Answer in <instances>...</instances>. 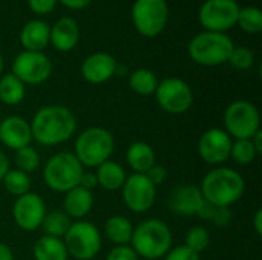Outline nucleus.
<instances>
[{
	"instance_id": "obj_40",
	"label": "nucleus",
	"mask_w": 262,
	"mask_h": 260,
	"mask_svg": "<svg viewBox=\"0 0 262 260\" xmlns=\"http://www.w3.org/2000/svg\"><path fill=\"white\" fill-rule=\"evenodd\" d=\"M78 185H80V187H83V188H86V190L94 192V190L98 187V181H97V175H95V172H88V170H84V172H83V175H81V178H80Z\"/></svg>"
},
{
	"instance_id": "obj_38",
	"label": "nucleus",
	"mask_w": 262,
	"mask_h": 260,
	"mask_svg": "<svg viewBox=\"0 0 262 260\" xmlns=\"http://www.w3.org/2000/svg\"><path fill=\"white\" fill-rule=\"evenodd\" d=\"M58 0H28V6L29 9L37 14V15H48L51 14L55 6H57Z\"/></svg>"
},
{
	"instance_id": "obj_16",
	"label": "nucleus",
	"mask_w": 262,
	"mask_h": 260,
	"mask_svg": "<svg viewBox=\"0 0 262 260\" xmlns=\"http://www.w3.org/2000/svg\"><path fill=\"white\" fill-rule=\"evenodd\" d=\"M206 199L195 184H180L169 195V208L177 216H198Z\"/></svg>"
},
{
	"instance_id": "obj_18",
	"label": "nucleus",
	"mask_w": 262,
	"mask_h": 260,
	"mask_svg": "<svg viewBox=\"0 0 262 260\" xmlns=\"http://www.w3.org/2000/svg\"><path fill=\"white\" fill-rule=\"evenodd\" d=\"M0 143L14 152L21 147L31 146L32 132L29 121L18 115L3 118L0 121Z\"/></svg>"
},
{
	"instance_id": "obj_47",
	"label": "nucleus",
	"mask_w": 262,
	"mask_h": 260,
	"mask_svg": "<svg viewBox=\"0 0 262 260\" xmlns=\"http://www.w3.org/2000/svg\"><path fill=\"white\" fill-rule=\"evenodd\" d=\"M0 121H2V116H0Z\"/></svg>"
},
{
	"instance_id": "obj_36",
	"label": "nucleus",
	"mask_w": 262,
	"mask_h": 260,
	"mask_svg": "<svg viewBox=\"0 0 262 260\" xmlns=\"http://www.w3.org/2000/svg\"><path fill=\"white\" fill-rule=\"evenodd\" d=\"M104 260H140V257L130 245H115Z\"/></svg>"
},
{
	"instance_id": "obj_3",
	"label": "nucleus",
	"mask_w": 262,
	"mask_h": 260,
	"mask_svg": "<svg viewBox=\"0 0 262 260\" xmlns=\"http://www.w3.org/2000/svg\"><path fill=\"white\" fill-rule=\"evenodd\" d=\"M130 247L141 259H163L173 247L172 230L164 221L158 218L146 219L134 227Z\"/></svg>"
},
{
	"instance_id": "obj_34",
	"label": "nucleus",
	"mask_w": 262,
	"mask_h": 260,
	"mask_svg": "<svg viewBox=\"0 0 262 260\" xmlns=\"http://www.w3.org/2000/svg\"><path fill=\"white\" fill-rule=\"evenodd\" d=\"M198 218H201L204 221H209V222H212L216 227H227V225H230L233 215H232L230 208L216 207V205H212V204L206 202L204 207L201 208Z\"/></svg>"
},
{
	"instance_id": "obj_25",
	"label": "nucleus",
	"mask_w": 262,
	"mask_h": 260,
	"mask_svg": "<svg viewBox=\"0 0 262 260\" xmlns=\"http://www.w3.org/2000/svg\"><path fill=\"white\" fill-rule=\"evenodd\" d=\"M34 260H69L63 239L40 236L32 247Z\"/></svg>"
},
{
	"instance_id": "obj_30",
	"label": "nucleus",
	"mask_w": 262,
	"mask_h": 260,
	"mask_svg": "<svg viewBox=\"0 0 262 260\" xmlns=\"http://www.w3.org/2000/svg\"><path fill=\"white\" fill-rule=\"evenodd\" d=\"M41 164V158L37 149H34L32 146H26L21 147L18 150L14 152V169L29 175L34 173Z\"/></svg>"
},
{
	"instance_id": "obj_17",
	"label": "nucleus",
	"mask_w": 262,
	"mask_h": 260,
	"mask_svg": "<svg viewBox=\"0 0 262 260\" xmlns=\"http://www.w3.org/2000/svg\"><path fill=\"white\" fill-rule=\"evenodd\" d=\"M118 70V63L109 52H94L81 63V75L89 84H103Z\"/></svg>"
},
{
	"instance_id": "obj_11",
	"label": "nucleus",
	"mask_w": 262,
	"mask_h": 260,
	"mask_svg": "<svg viewBox=\"0 0 262 260\" xmlns=\"http://www.w3.org/2000/svg\"><path fill=\"white\" fill-rule=\"evenodd\" d=\"M11 74H14L25 86H38L46 83L52 75V61L45 52L21 51L12 61Z\"/></svg>"
},
{
	"instance_id": "obj_5",
	"label": "nucleus",
	"mask_w": 262,
	"mask_h": 260,
	"mask_svg": "<svg viewBox=\"0 0 262 260\" xmlns=\"http://www.w3.org/2000/svg\"><path fill=\"white\" fill-rule=\"evenodd\" d=\"M235 43L227 34L203 31L189 41L187 52L200 66H220L227 63Z\"/></svg>"
},
{
	"instance_id": "obj_10",
	"label": "nucleus",
	"mask_w": 262,
	"mask_h": 260,
	"mask_svg": "<svg viewBox=\"0 0 262 260\" xmlns=\"http://www.w3.org/2000/svg\"><path fill=\"white\" fill-rule=\"evenodd\" d=\"M155 100L158 106L170 115H183L193 104V90L181 78L169 77L158 81L155 90Z\"/></svg>"
},
{
	"instance_id": "obj_2",
	"label": "nucleus",
	"mask_w": 262,
	"mask_h": 260,
	"mask_svg": "<svg viewBox=\"0 0 262 260\" xmlns=\"http://www.w3.org/2000/svg\"><path fill=\"white\" fill-rule=\"evenodd\" d=\"M200 190L206 202L230 208L236 204L246 192V179L232 167H213L201 181Z\"/></svg>"
},
{
	"instance_id": "obj_20",
	"label": "nucleus",
	"mask_w": 262,
	"mask_h": 260,
	"mask_svg": "<svg viewBox=\"0 0 262 260\" xmlns=\"http://www.w3.org/2000/svg\"><path fill=\"white\" fill-rule=\"evenodd\" d=\"M94 208V192L86 190L80 185L64 193L63 211L72 221H83Z\"/></svg>"
},
{
	"instance_id": "obj_35",
	"label": "nucleus",
	"mask_w": 262,
	"mask_h": 260,
	"mask_svg": "<svg viewBox=\"0 0 262 260\" xmlns=\"http://www.w3.org/2000/svg\"><path fill=\"white\" fill-rule=\"evenodd\" d=\"M227 63L236 70H247L255 64V54L249 48H244V46L236 48L235 46Z\"/></svg>"
},
{
	"instance_id": "obj_43",
	"label": "nucleus",
	"mask_w": 262,
	"mask_h": 260,
	"mask_svg": "<svg viewBox=\"0 0 262 260\" xmlns=\"http://www.w3.org/2000/svg\"><path fill=\"white\" fill-rule=\"evenodd\" d=\"M252 225H253V230L258 236H262V210H256L255 211V216H253V221H252Z\"/></svg>"
},
{
	"instance_id": "obj_37",
	"label": "nucleus",
	"mask_w": 262,
	"mask_h": 260,
	"mask_svg": "<svg viewBox=\"0 0 262 260\" xmlns=\"http://www.w3.org/2000/svg\"><path fill=\"white\" fill-rule=\"evenodd\" d=\"M163 260H201L200 254L193 253L192 250H189L184 244L183 245H177L172 247L167 254L163 257Z\"/></svg>"
},
{
	"instance_id": "obj_21",
	"label": "nucleus",
	"mask_w": 262,
	"mask_h": 260,
	"mask_svg": "<svg viewBox=\"0 0 262 260\" xmlns=\"http://www.w3.org/2000/svg\"><path fill=\"white\" fill-rule=\"evenodd\" d=\"M51 26L43 20H31L28 21L18 35L20 44L23 51H35L43 52V49L49 44Z\"/></svg>"
},
{
	"instance_id": "obj_1",
	"label": "nucleus",
	"mask_w": 262,
	"mask_h": 260,
	"mask_svg": "<svg viewBox=\"0 0 262 260\" xmlns=\"http://www.w3.org/2000/svg\"><path fill=\"white\" fill-rule=\"evenodd\" d=\"M32 141L45 147L61 146L77 132V116L61 104H48L40 107L31 120Z\"/></svg>"
},
{
	"instance_id": "obj_26",
	"label": "nucleus",
	"mask_w": 262,
	"mask_h": 260,
	"mask_svg": "<svg viewBox=\"0 0 262 260\" xmlns=\"http://www.w3.org/2000/svg\"><path fill=\"white\" fill-rule=\"evenodd\" d=\"M26 97V86L14 75L3 74L0 77V103L5 106H18Z\"/></svg>"
},
{
	"instance_id": "obj_46",
	"label": "nucleus",
	"mask_w": 262,
	"mask_h": 260,
	"mask_svg": "<svg viewBox=\"0 0 262 260\" xmlns=\"http://www.w3.org/2000/svg\"><path fill=\"white\" fill-rule=\"evenodd\" d=\"M3 69H5V60H3V55L0 52V77L3 75Z\"/></svg>"
},
{
	"instance_id": "obj_23",
	"label": "nucleus",
	"mask_w": 262,
	"mask_h": 260,
	"mask_svg": "<svg viewBox=\"0 0 262 260\" xmlns=\"http://www.w3.org/2000/svg\"><path fill=\"white\" fill-rule=\"evenodd\" d=\"M95 175H97V181H98V187H101L106 192H117L121 190V187L126 182L127 173L124 170V167L117 162V161H104L103 164H100L95 169Z\"/></svg>"
},
{
	"instance_id": "obj_14",
	"label": "nucleus",
	"mask_w": 262,
	"mask_h": 260,
	"mask_svg": "<svg viewBox=\"0 0 262 260\" xmlns=\"http://www.w3.org/2000/svg\"><path fill=\"white\" fill-rule=\"evenodd\" d=\"M46 202L34 192L15 198L12 204V219L23 231H37L46 216Z\"/></svg>"
},
{
	"instance_id": "obj_19",
	"label": "nucleus",
	"mask_w": 262,
	"mask_h": 260,
	"mask_svg": "<svg viewBox=\"0 0 262 260\" xmlns=\"http://www.w3.org/2000/svg\"><path fill=\"white\" fill-rule=\"evenodd\" d=\"M80 41V26L72 17H61L51 26L49 44L58 52L72 51Z\"/></svg>"
},
{
	"instance_id": "obj_31",
	"label": "nucleus",
	"mask_w": 262,
	"mask_h": 260,
	"mask_svg": "<svg viewBox=\"0 0 262 260\" xmlns=\"http://www.w3.org/2000/svg\"><path fill=\"white\" fill-rule=\"evenodd\" d=\"M259 153L256 152L252 139H233L230 149V158L238 166H249L252 164Z\"/></svg>"
},
{
	"instance_id": "obj_33",
	"label": "nucleus",
	"mask_w": 262,
	"mask_h": 260,
	"mask_svg": "<svg viewBox=\"0 0 262 260\" xmlns=\"http://www.w3.org/2000/svg\"><path fill=\"white\" fill-rule=\"evenodd\" d=\"M184 245L189 250H192L193 253H196V254L204 253L209 248V245H210V233H209V230L206 227H203V225L192 227L186 233Z\"/></svg>"
},
{
	"instance_id": "obj_41",
	"label": "nucleus",
	"mask_w": 262,
	"mask_h": 260,
	"mask_svg": "<svg viewBox=\"0 0 262 260\" xmlns=\"http://www.w3.org/2000/svg\"><path fill=\"white\" fill-rule=\"evenodd\" d=\"M63 6H66L68 9H72V11H81L84 8H88L92 0H58Z\"/></svg>"
},
{
	"instance_id": "obj_15",
	"label": "nucleus",
	"mask_w": 262,
	"mask_h": 260,
	"mask_svg": "<svg viewBox=\"0 0 262 260\" xmlns=\"http://www.w3.org/2000/svg\"><path fill=\"white\" fill-rule=\"evenodd\" d=\"M232 143L233 139L224 129L212 127L200 136L198 155L206 164L220 167L230 158Z\"/></svg>"
},
{
	"instance_id": "obj_22",
	"label": "nucleus",
	"mask_w": 262,
	"mask_h": 260,
	"mask_svg": "<svg viewBox=\"0 0 262 260\" xmlns=\"http://www.w3.org/2000/svg\"><path fill=\"white\" fill-rule=\"evenodd\" d=\"M126 162L134 173L146 175L157 164V155L149 143L135 141L126 150Z\"/></svg>"
},
{
	"instance_id": "obj_24",
	"label": "nucleus",
	"mask_w": 262,
	"mask_h": 260,
	"mask_svg": "<svg viewBox=\"0 0 262 260\" xmlns=\"http://www.w3.org/2000/svg\"><path fill=\"white\" fill-rule=\"evenodd\" d=\"M103 234L114 245H130L134 234L132 221L123 215H114L106 219Z\"/></svg>"
},
{
	"instance_id": "obj_8",
	"label": "nucleus",
	"mask_w": 262,
	"mask_h": 260,
	"mask_svg": "<svg viewBox=\"0 0 262 260\" xmlns=\"http://www.w3.org/2000/svg\"><path fill=\"white\" fill-rule=\"evenodd\" d=\"M224 130L232 139H250L261 130L258 107L247 100H235L224 110Z\"/></svg>"
},
{
	"instance_id": "obj_42",
	"label": "nucleus",
	"mask_w": 262,
	"mask_h": 260,
	"mask_svg": "<svg viewBox=\"0 0 262 260\" xmlns=\"http://www.w3.org/2000/svg\"><path fill=\"white\" fill-rule=\"evenodd\" d=\"M9 169H11L9 158H8V155L0 149V182H2V179L5 178V175L8 173Z\"/></svg>"
},
{
	"instance_id": "obj_45",
	"label": "nucleus",
	"mask_w": 262,
	"mask_h": 260,
	"mask_svg": "<svg viewBox=\"0 0 262 260\" xmlns=\"http://www.w3.org/2000/svg\"><path fill=\"white\" fill-rule=\"evenodd\" d=\"M250 139H252V143H253L256 152H258L259 155H262V130H258Z\"/></svg>"
},
{
	"instance_id": "obj_29",
	"label": "nucleus",
	"mask_w": 262,
	"mask_h": 260,
	"mask_svg": "<svg viewBox=\"0 0 262 260\" xmlns=\"http://www.w3.org/2000/svg\"><path fill=\"white\" fill-rule=\"evenodd\" d=\"M2 184L9 195H12L14 198H18V196H23L31 192L32 182H31L29 175H26L17 169H9L8 173L5 175V178L2 179Z\"/></svg>"
},
{
	"instance_id": "obj_7",
	"label": "nucleus",
	"mask_w": 262,
	"mask_h": 260,
	"mask_svg": "<svg viewBox=\"0 0 262 260\" xmlns=\"http://www.w3.org/2000/svg\"><path fill=\"white\" fill-rule=\"evenodd\" d=\"M63 242L69 257L75 260H92L101 251L103 234L95 224L83 219L71 224Z\"/></svg>"
},
{
	"instance_id": "obj_32",
	"label": "nucleus",
	"mask_w": 262,
	"mask_h": 260,
	"mask_svg": "<svg viewBox=\"0 0 262 260\" xmlns=\"http://www.w3.org/2000/svg\"><path fill=\"white\" fill-rule=\"evenodd\" d=\"M236 25L246 34H259L262 31V12L256 6H244L239 9Z\"/></svg>"
},
{
	"instance_id": "obj_6",
	"label": "nucleus",
	"mask_w": 262,
	"mask_h": 260,
	"mask_svg": "<svg viewBox=\"0 0 262 260\" xmlns=\"http://www.w3.org/2000/svg\"><path fill=\"white\" fill-rule=\"evenodd\" d=\"M84 167L72 152H58L43 166V181L55 193H66L78 185Z\"/></svg>"
},
{
	"instance_id": "obj_4",
	"label": "nucleus",
	"mask_w": 262,
	"mask_h": 260,
	"mask_svg": "<svg viewBox=\"0 0 262 260\" xmlns=\"http://www.w3.org/2000/svg\"><path fill=\"white\" fill-rule=\"evenodd\" d=\"M115 150V138L111 130L92 126L80 132L74 143V155L84 169H97L109 161Z\"/></svg>"
},
{
	"instance_id": "obj_28",
	"label": "nucleus",
	"mask_w": 262,
	"mask_h": 260,
	"mask_svg": "<svg viewBox=\"0 0 262 260\" xmlns=\"http://www.w3.org/2000/svg\"><path fill=\"white\" fill-rule=\"evenodd\" d=\"M71 224H72V221L60 208V210H54V211H46V216H45L40 228L43 230L45 236L63 239L66 231L69 230Z\"/></svg>"
},
{
	"instance_id": "obj_27",
	"label": "nucleus",
	"mask_w": 262,
	"mask_h": 260,
	"mask_svg": "<svg viewBox=\"0 0 262 260\" xmlns=\"http://www.w3.org/2000/svg\"><path fill=\"white\" fill-rule=\"evenodd\" d=\"M158 86V78L157 75L146 69V67H140L135 69L130 75H129V87L132 92H135L140 97H150L155 93Z\"/></svg>"
},
{
	"instance_id": "obj_39",
	"label": "nucleus",
	"mask_w": 262,
	"mask_h": 260,
	"mask_svg": "<svg viewBox=\"0 0 262 260\" xmlns=\"http://www.w3.org/2000/svg\"><path fill=\"white\" fill-rule=\"evenodd\" d=\"M146 176L149 178V181H150L155 187H158V185H161V184L167 179V170H166V167H163V166H160V164H155V166L146 173Z\"/></svg>"
},
{
	"instance_id": "obj_12",
	"label": "nucleus",
	"mask_w": 262,
	"mask_h": 260,
	"mask_svg": "<svg viewBox=\"0 0 262 260\" xmlns=\"http://www.w3.org/2000/svg\"><path fill=\"white\" fill-rule=\"evenodd\" d=\"M239 9L236 0H206L198 11V20L204 31L226 34L236 25Z\"/></svg>"
},
{
	"instance_id": "obj_44",
	"label": "nucleus",
	"mask_w": 262,
	"mask_h": 260,
	"mask_svg": "<svg viewBox=\"0 0 262 260\" xmlns=\"http://www.w3.org/2000/svg\"><path fill=\"white\" fill-rule=\"evenodd\" d=\"M0 260H15L11 247L5 242H0Z\"/></svg>"
},
{
	"instance_id": "obj_13",
	"label": "nucleus",
	"mask_w": 262,
	"mask_h": 260,
	"mask_svg": "<svg viewBox=\"0 0 262 260\" xmlns=\"http://www.w3.org/2000/svg\"><path fill=\"white\" fill-rule=\"evenodd\" d=\"M121 198L127 210L132 213L149 211L157 201V187L143 173L127 175L124 185L121 187Z\"/></svg>"
},
{
	"instance_id": "obj_9",
	"label": "nucleus",
	"mask_w": 262,
	"mask_h": 260,
	"mask_svg": "<svg viewBox=\"0 0 262 260\" xmlns=\"http://www.w3.org/2000/svg\"><path fill=\"white\" fill-rule=\"evenodd\" d=\"M132 23L143 37H158L169 21V5L166 0H135L132 5Z\"/></svg>"
}]
</instances>
